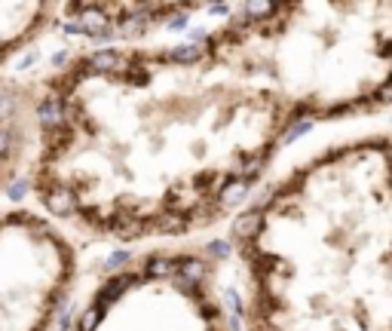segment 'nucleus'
<instances>
[{
    "label": "nucleus",
    "mask_w": 392,
    "mask_h": 331,
    "mask_svg": "<svg viewBox=\"0 0 392 331\" xmlns=\"http://www.w3.org/2000/svg\"><path fill=\"white\" fill-rule=\"evenodd\" d=\"M205 3H62V22L104 44H144L151 34L190 22Z\"/></svg>",
    "instance_id": "423d86ee"
},
{
    "label": "nucleus",
    "mask_w": 392,
    "mask_h": 331,
    "mask_svg": "<svg viewBox=\"0 0 392 331\" xmlns=\"http://www.w3.org/2000/svg\"><path fill=\"white\" fill-rule=\"evenodd\" d=\"M230 288L209 245H147L83 279L65 331H242Z\"/></svg>",
    "instance_id": "20e7f679"
},
{
    "label": "nucleus",
    "mask_w": 392,
    "mask_h": 331,
    "mask_svg": "<svg viewBox=\"0 0 392 331\" xmlns=\"http://www.w3.org/2000/svg\"><path fill=\"white\" fill-rule=\"evenodd\" d=\"M83 279L71 230L34 202H0V331H62Z\"/></svg>",
    "instance_id": "39448f33"
},
{
    "label": "nucleus",
    "mask_w": 392,
    "mask_h": 331,
    "mask_svg": "<svg viewBox=\"0 0 392 331\" xmlns=\"http://www.w3.org/2000/svg\"><path fill=\"white\" fill-rule=\"evenodd\" d=\"M31 77L28 193L80 243L147 249L233 224L306 126L248 3L187 44L83 46Z\"/></svg>",
    "instance_id": "f257e3e1"
},
{
    "label": "nucleus",
    "mask_w": 392,
    "mask_h": 331,
    "mask_svg": "<svg viewBox=\"0 0 392 331\" xmlns=\"http://www.w3.org/2000/svg\"><path fill=\"white\" fill-rule=\"evenodd\" d=\"M34 147V77H0V202L28 172Z\"/></svg>",
    "instance_id": "0eeeda50"
},
{
    "label": "nucleus",
    "mask_w": 392,
    "mask_h": 331,
    "mask_svg": "<svg viewBox=\"0 0 392 331\" xmlns=\"http://www.w3.org/2000/svg\"><path fill=\"white\" fill-rule=\"evenodd\" d=\"M62 25V3H0V71L16 65Z\"/></svg>",
    "instance_id": "6e6552de"
},
{
    "label": "nucleus",
    "mask_w": 392,
    "mask_h": 331,
    "mask_svg": "<svg viewBox=\"0 0 392 331\" xmlns=\"http://www.w3.org/2000/svg\"><path fill=\"white\" fill-rule=\"evenodd\" d=\"M248 22L306 126L392 111V0L248 3Z\"/></svg>",
    "instance_id": "7ed1b4c3"
},
{
    "label": "nucleus",
    "mask_w": 392,
    "mask_h": 331,
    "mask_svg": "<svg viewBox=\"0 0 392 331\" xmlns=\"http://www.w3.org/2000/svg\"><path fill=\"white\" fill-rule=\"evenodd\" d=\"M242 331H392V129L325 142L230 224Z\"/></svg>",
    "instance_id": "f03ea898"
}]
</instances>
